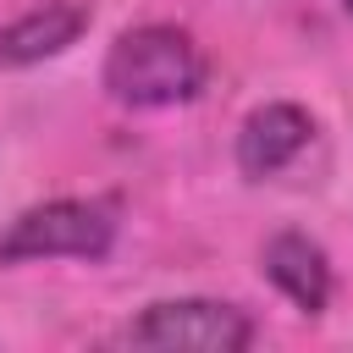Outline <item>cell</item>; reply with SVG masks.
Here are the masks:
<instances>
[{"instance_id": "1", "label": "cell", "mask_w": 353, "mask_h": 353, "mask_svg": "<svg viewBox=\"0 0 353 353\" xmlns=\"http://www.w3.org/2000/svg\"><path fill=\"white\" fill-rule=\"evenodd\" d=\"M105 88L116 105L132 110H165V105H188L204 88V55L199 44L171 28V22H143L127 28L110 55H105Z\"/></svg>"}, {"instance_id": "2", "label": "cell", "mask_w": 353, "mask_h": 353, "mask_svg": "<svg viewBox=\"0 0 353 353\" xmlns=\"http://www.w3.org/2000/svg\"><path fill=\"white\" fill-rule=\"evenodd\" d=\"M121 210L116 199H50L22 210L0 232V265L28 259H105L116 243Z\"/></svg>"}, {"instance_id": "3", "label": "cell", "mask_w": 353, "mask_h": 353, "mask_svg": "<svg viewBox=\"0 0 353 353\" xmlns=\"http://www.w3.org/2000/svg\"><path fill=\"white\" fill-rule=\"evenodd\" d=\"M127 347H193V353H243L254 342V320L221 298H165L121 325Z\"/></svg>"}, {"instance_id": "4", "label": "cell", "mask_w": 353, "mask_h": 353, "mask_svg": "<svg viewBox=\"0 0 353 353\" xmlns=\"http://www.w3.org/2000/svg\"><path fill=\"white\" fill-rule=\"evenodd\" d=\"M309 132H314L309 110H298V105H287V99L248 110V121L237 127V171L254 176V182H259V176H276L281 165H292V160L303 154Z\"/></svg>"}, {"instance_id": "5", "label": "cell", "mask_w": 353, "mask_h": 353, "mask_svg": "<svg viewBox=\"0 0 353 353\" xmlns=\"http://www.w3.org/2000/svg\"><path fill=\"white\" fill-rule=\"evenodd\" d=\"M88 17L94 11L83 0H44V6H33L28 17L0 28V66H33V61L61 55L66 44H77Z\"/></svg>"}, {"instance_id": "6", "label": "cell", "mask_w": 353, "mask_h": 353, "mask_svg": "<svg viewBox=\"0 0 353 353\" xmlns=\"http://www.w3.org/2000/svg\"><path fill=\"white\" fill-rule=\"evenodd\" d=\"M265 276L303 314H320L331 303V259H325V248L309 232H276L265 243Z\"/></svg>"}, {"instance_id": "7", "label": "cell", "mask_w": 353, "mask_h": 353, "mask_svg": "<svg viewBox=\"0 0 353 353\" xmlns=\"http://www.w3.org/2000/svg\"><path fill=\"white\" fill-rule=\"evenodd\" d=\"M342 6H347V17H353V0H342Z\"/></svg>"}]
</instances>
